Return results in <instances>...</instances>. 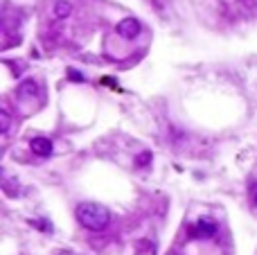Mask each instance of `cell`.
Returning <instances> with one entry per match:
<instances>
[{
	"label": "cell",
	"mask_w": 257,
	"mask_h": 255,
	"mask_svg": "<svg viewBox=\"0 0 257 255\" xmlns=\"http://www.w3.org/2000/svg\"><path fill=\"white\" fill-rule=\"evenodd\" d=\"M77 219L88 231H104L108 226L111 215H108V210L104 206H99V203L86 201V203H79L77 206Z\"/></svg>",
	"instance_id": "6da1fadb"
},
{
	"label": "cell",
	"mask_w": 257,
	"mask_h": 255,
	"mask_svg": "<svg viewBox=\"0 0 257 255\" xmlns=\"http://www.w3.org/2000/svg\"><path fill=\"white\" fill-rule=\"evenodd\" d=\"M217 231H219V226H217V221H212V219H199L196 221L192 228H189V235L192 237H199V240H208V237H214L217 235Z\"/></svg>",
	"instance_id": "7a4b0ae2"
},
{
	"label": "cell",
	"mask_w": 257,
	"mask_h": 255,
	"mask_svg": "<svg viewBox=\"0 0 257 255\" xmlns=\"http://www.w3.org/2000/svg\"><path fill=\"white\" fill-rule=\"evenodd\" d=\"M140 23H138L136 18H124L117 23V34L124 36V39H136L138 34H140Z\"/></svg>",
	"instance_id": "3957f363"
},
{
	"label": "cell",
	"mask_w": 257,
	"mask_h": 255,
	"mask_svg": "<svg viewBox=\"0 0 257 255\" xmlns=\"http://www.w3.org/2000/svg\"><path fill=\"white\" fill-rule=\"evenodd\" d=\"M32 152H34L36 156L48 158L50 154H52V143H50L48 138H34V140H32Z\"/></svg>",
	"instance_id": "277c9868"
},
{
	"label": "cell",
	"mask_w": 257,
	"mask_h": 255,
	"mask_svg": "<svg viewBox=\"0 0 257 255\" xmlns=\"http://www.w3.org/2000/svg\"><path fill=\"white\" fill-rule=\"evenodd\" d=\"M73 14V5H70L68 0H57L54 2V16L57 18H68Z\"/></svg>",
	"instance_id": "5b68a950"
},
{
	"label": "cell",
	"mask_w": 257,
	"mask_h": 255,
	"mask_svg": "<svg viewBox=\"0 0 257 255\" xmlns=\"http://www.w3.org/2000/svg\"><path fill=\"white\" fill-rule=\"evenodd\" d=\"M34 95H36V82L34 79H27V82L20 84L18 97H34Z\"/></svg>",
	"instance_id": "8992f818"
},
{
	"label": "cell",
	"mask_w": 257,
	"mask_h": 255,
	"mask_svg": "<svg viewBox=\"0 0 257 255\" xmlns=\"http://www.w3.org/2000/svg\"><path fill=\"white\" fill-rule=\"evenodd\" d=\"M0 129H2V133H7V129H9V115H7V111H0Z\"/></svg>",
	"instance_id": "52a82bcc"
},
{
	"label": "cell",
	"mask_w": 257,
	"mask_h": 255,
	"mask_svg": "<svg viewBox=\"0 0 257 255\" xmlns=\"http://www.w3.org/2000/svg\"><path fill=\"white\" fill-rule=\"evenodd\" d=\"M149 161H151V154L149 152H145V154H140V156H138V165H147Z\"/></svg>",
	"instance_id": "ba28073f"
},
{
	"label": "cell",
	"mask_w": 257,
	"mask_h": 255,
	"mask_svg": "<svg viewBox=\"0 0 257 255\" xmlns=\"http://www.w3.org/2000/svg\"><path fill=\"white\" fill-rule=\"evenodd\" d=\"M251 201H253V206H257V183L251 185Z\"/></svg>",
	"instance_id": "9c48e42d"
},
{
	"label": "cell",
	"mask_w": 257,
	"mask_h": 255,
	"mask_svg": "<svg viewBox=\"0 0 257 255\" xmlns=\"http://www.w3.org/2000/svg\"><path fill=\"white\" fill-rule=\"evenodd\" d=\"M70 79H77V82H82V75H79V73H73V70H70Z\"/></svg>",
	"instance_id": "30bf717a"
}]
</instances>
